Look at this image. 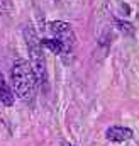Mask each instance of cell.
Returning <instances> with one entry per match:
<instances>
[{
	"instance_id": "cell-1",
	"label": "cell",
	"mask_w": 139,
	"mask_h": 146,
	"mask_svg": "<svg viewBox=\"0 0 139 146\" xmlns=\"http://www.w3.org/2000/svg\"><path fill=\"white\" fill-rule=\"evenodd\" d=\"M10 83L14 97H19L24 102H31L37 90V76L29 63V60L17 58L10 68Z\"/></svg>"
},
{
	"instance_id": "cell-2",
	"label": "cell",
	"mask_w": 139,
	"mask_h": 146,
	"mask_svg": "<svg viewBox=\"0 0 139 146\" xmlns=\"http://www.w3.org/2000/svg\"><path fill=\"white\" fill-rule=\"evenodd\" d=\"M22 34H24V41H26V46H27V51H29V56H31L29 63H31L36 76H37V82L44 87L48 83V68H46L44 49L41 46V39L37 36V31L34 29V26L26 24L24 29H22Z\"/></svg>"
},
{
	"instance_id": "cell-3",
	"label": "cell",
	"mask_w": 139,
	"mask_h": 146,
	"mask_svg": "<svg viewBox=\"0 0 139 146\" xmlns=\"http://www.w3.org/2000/svg\"><path fill=\"white\" fill-rule=\"evenodd\" d=\"M49 33H51L53 39L60 41L66 48L68 54L73 53L75 44H76V36H75V31L71 29V26L68 22H65V21H53V22H49Z\"/></svg>"
},
{
	"instance_id": "cell-4",
	"label": "cell",
	"mask_w": 139,
	"mask_h": 146,
	"mask_svg": "<svg viewBox=\"0 0 139 146\" xmlns=\"http://www.w3.org/2000/svg\"><path fill=\"white\" fill-rule=\"evenodd\" d=\"M134 134V131L131 127H124V126H110L105 129V138L110 143H124L127 139H131Z\"/></svg>"
},
{
	"instance_id": "cell-5",
	"label": "cell",
	"mask_w": 139,
	"mask_h": 146,
	"mask_svg": "<svg viewBox=\"0 0 139 146\" xmlns=\"http://www.w3.org/2000/svg\"><path fill=\"white\" fill-rule=\"evenodd\" d=\"M14 94H12V88L10 85L5 82V76L3 73L0 72V102L5 106V107H12L14 106Z\"/></svg>"
},
{
	"instance_id": "cell-6",
	"label": "cell",
	"mask_w": 139,
	"mask_h": 146,
	"mask_svg": "<svg viewBox=\"0 0 139 146\" xmlns=\"http://www.w3.org/2000/svg\"><path fill=\"white\" fill-rule=\"evenodd\" d=\"M115 27L119 29V31H122L124 34H129V36H134V27H132V24L131 22H126V21H120V19H115Z\"/></svg>"
},
{
	"instance_id": "cell-7",
	"label": "cell",
	"mask_w": 139,
	"mask_h": 146,
	"mask_svg": "<svg viewBox=\"0 0 139 146\" xmlns=\"http://www.w3.org/2000/svg\"><path fill=\"white\" fill-rule=\"evenodd\" d=\"M5 2L7 0H0V12H3V9H5Z\"/></svg>"
}]
</instances>
